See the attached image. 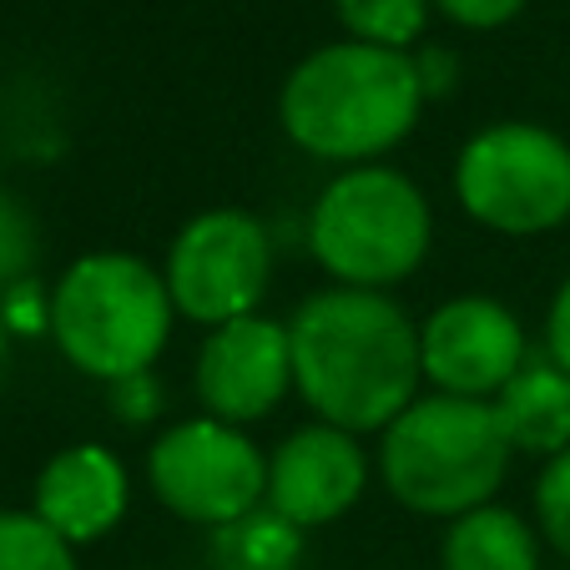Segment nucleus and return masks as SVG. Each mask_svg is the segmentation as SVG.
Masks as SVG:
<instances>
[{
    "instance_id": "obj_1",
    "label": "nucleus",
    "mask_w": 570,
    "mask_h": 570,
    "mask_svg": "<svg viewBox=\"0 0 570 570\" xmlns=\"http://www.w3.org/2000/svg\"><path fill=\"white\" fill-rule=\"evenodd\" d=\"M293 389L318 424L384 434L420 394V328L389 293L318 288L288 318Z\"/></svg>"
},
{
    "instance_id": "obj_2",
    "label": "nucleus",
    "mask_w": 570,
    "mask_h": 570,
    "mask_svg": "<svg viewBox=\"0 0 570 570\" xmlns=\"http://www.w3.org/2000/svg\"><path fill=\"white\" fill-rule=\"evenodd\" d=\"M420 61L368 41H334L303 56L283 81L278 117L298 151L318 161L368 167L420 127Z\"/></svg>"
},
{
    "instance_id": "obj_3",
    "label": "nucleus",
    "mask_w": 570,
    "mask_h": 570,
    "mask_svg": "<svg viewBox=\"0 0 570 570\" xmlns=\"http://www.w3.org/2000/svg\"><path fill=\"white\" fill-rule=\"evenodd\" d=\"M510 460L515 444L495 414V399H414L379 440V474L389 495L434 520H460L490 505Z\"/></svg>"
},
{
    "instance_id": "obj_4",
    "label": "nucleus",
    "mask_w": 570,
    "mask_h": 570,
    "mask_svg": "<svg viewBox=\"0 0 570 570\" xmlns=\"http://www.w3.org/2000/svg\"><path fill=\"white\" fill-rule=\"evenodd\" d=\"M167 278L137 253H87L51 288V338L87 379L121 384L147 374L173 338Z\"/></svg>"
},
{
    "instance_id": "obj_5",
    "label": "nucleus",
    "mask_w": 570,
    "mask_h": 570,
    "mask_svg": "<svg viewBox=\"0 0 570 570\" xmlns=\"http://www.w3.org/2000/svg\"><path fill=\"white\" fill-rule=\"evenodd\" d=\"M434 213L424 193L394 167H348L318 193L308 213V248L338 288H394L424 263Z\"/></svg>"
},
{
    "instance_id": "obj_6",
    "label": "nucleus",
    "mask_w": 570,
    "mask_h": 570,
    "mask_svg": "<svg viewBox=\"0 0 570 570\" xmlns=\"http://www.w3.org/2000/svg\"><path fill=\"white\" fill-rule=\"evenodd\" d=\"M460 207L505 237L550 233L570 217V147L535 121H500L464 141L454 161Z\"/></svg>"
},
{
    "instance_id": "obj_7",
    "label": "nucleus",
    "mask_w": 570,
    "mask_h": 570,
    "mask_svg": "<svg viewBox=\"0 0 570 570\" xmlns=\"http://www.w3.org/2000/svg\"><path fill=\"white\" fill-rule=\"evenodd\" d=\"M147 484L187 525H237L268 500V454L223 420H183L147 454Z\"/></svg>"
},
{
    "instance_id": "obj_8",
    "label": "nucleus",
    "mask_w": 570,
    "mask_h": 570,
    "mask_svg": "<svg viewBox=\"0 0 570 570\" xmlns=\"http://www.w3.org/2000/svg\"><path fill=\"white\" fill-rule=\"evenodd\" d=\"M167 293L173 308L193 323H223L258 313L273 283V237L243 207L197 213L167 253Z\"/></svg>"
},
{
    "instance_id": "obj_9",
    "label": "nucleus",
    "mask_w": 570,
    "mask_h": 570,
    "mask_svg": "<svg viewBox=\"0 0 570 570\" xmlns=\"http://www.w3.org/2000/svg\"><path fill=\"white\" fill-rule=\"evenodd\" d=\"M525 358V328L495 298H450L420 323V364L434 394L495 399Z\"/></svg>"
},
{
    "instance_id": "obj_10",
    "label": "nucleus",
    "mask_w": 570,
    "mask_h": 570,
    "mask_svg": "<svg viewBox=\"0 0 570 570\" xmlns=\"http://www.w3.org/2000/svg\"><path fill=\"white\" fill-rule=\"evenodd\" d=\"M293 389V344L288 323L248 313L203 338L197 354V399L223 424H253L283 404Z\"/></svg>"
},
{
    "instance_id": "obj_11",
    "label": "nucleus",
    "mask_w": 570,
    "mask_h": 570,
    "mask_svg": "<svg viewBox=\"0 0 570 570\" xmlns=\"http://www.w3.org/2000/svg\"><path fill=\"white\" fill-rule=\"evenodd\" d=\"M368 460L358 434L334 424H303L268 460V510L293 530L334 525L358 505Z\"/></svg>"
},
{
    "instance_id": "obj_12",
    "label": "nucleus",
    "mask_w": 570,
    "mask_h": 570,
    "mask_svg": "<svg viewBox=\"0 0 570 570\" xmlns=\"http://www.w3.org/2000/svg\"><path fill=\"white\" fill-rule=\"evenodd\" d=\"M127 464L107 444H71L36 480V515L71 546L101 540L127 515Z\"/></svg>"
},
{
    "instance_id": "obj_13",
    "label": "nucleus",
    "mask_w": 570,
    "mask_h": 570,
    "mask_svg": "<svg viewBox=\"0 0 570 570\" xmlns=\"http://www.w3.org/2000/svg\"><path fill=\"white\" fill-rule=\"evenodd\" d=\"M495 414L515 454L556 460L570 450V374L550 358H525V368L495 394Z\"/></svg>"
},
{
    "instance_id": "obj_14",
    "label": "nucleus",
    "mask_w": 570,
    "mask_h": 570,
    "mask_svg": "<svg viewBox=\"0 0 570 570\" xmlns=\"http://www.w3.org/2000/svg\"><path fill=\"white\" fill-rule=\"evenodd\" d=\"M444 570H540L535 530L505 505H480L450 520L440 546Z\"/></svg>"
},
{
    "instance_id": "obj_15",
    "label": "nucleus",
    "mask_w": 570,
    "mask_h": 570,
    "mask_svg": "<svg viewBox=\"0 0 570 570\" xmlns=\"http://www.w3.org/2000/svg\"><path fill=\"white\" fill-rule=\"evenodd\" d=\"M338 21H344L348 41L389 46V51H410L430 26L434 0H334Z\"/></svg>"
},
{
    "instance_id": "obj_16",
    "label": "nucleus",
    "mask_w": 570,
    "mask_h": 570,
    "mask_svg": "<svg viewBox=\"0 0 570 570\" xmlns=\"http://www.w3.org/2000/svg\"><path fill=\"white\" fill-rule=\"evenodd\" d=\"M71 550L36 510H0V570H76Z\"/></svg>"
},
{
    "instance_id": "obj_17",
    "label": "nucleus",
    "mask_w": 570,
    "mask_h": 570,
    "mask_svg": "<svg viewBox=\"0 0 570 570\" xmlns=\"http://www.w3.org/2000/svg\"><path fill=\"white\" fill-rule=\"evenodd\" d=\"M36 258H41V227H36L31 207L16 193H0V293L31 278Z\"/></svg>"
},
{
    "instance_id": "obj_18",
    "label": "nucleus",
    "mask_w": 570,
    "mask_h": 570,
    "mask_svg": "<svg viewBox=\"0 0 570 570\" xmlns=\"http://www.w3.org/2000/svg\"><path fill=\"white\" fill-rule=\"evenodd\" d=\"M227 535L237 540V566L248 570H288L293 556H298V530L288 520H278L273 510L227 525Z\"/></svg>"
},
{
    "instance_id": "obj_19",
    "label": "nucleus",
    "mask_w": 570,
    "mask_h": 570,
    "mask_svg": "<svg viewBox=\"0 0 570 570\" xmlns=\"http://www.w3.org/2000/svg\"><path fill=\"white\" fill-rule=\"evenodd\" d=\"M535 515L546 540L556 546V556L570 566V450L556 454L546 464V474L535 480Z\"/></svg>"
},
{
    "instance_id": "obj_20",
    "label": "nucleus",
    "mask_w": 570,
    "mask_h": 570,
    "mask_svg": "<svg viewBox=\"0 0 570 570\" xmlns=\"http://www.w3.org/2000/svg\"><path fill=\"white\" fill-rule=\"evenodd\" d=\"M434 11H444L464 31H495L525 11V0H434Z\"/></svg>"
},
{
    "instance_id": "obj_21",
    "label": "nucleus",
    "mask_w": 570,
    "mask_h": 570,
    "mask_svg": "<svg viewBox=\"0 0 570 570\" xmlns=\"http://www.w3.org/2000/svg\"><path fill=\"white\" fill-rule=\"evenodd\" d=\"M111 410H117V420H127V424H147L151 414L161 410V384L151 379V368L111 384Z\"/></svg>"
},
{
    "instance_id": "obj_22",
    "label": "nucleus",
    "mask_w": 570,
    "mask_h": 570,
    "mask_svg": "<svg viewBox=\"0 0 570 570\" xmlns=\"http://www.w3.org/2000/svg\"><path fill=\"white\" fill-rule=\"evenodd\" d=\"M0 318H6V328H21V334H36L41 323L51 328V298H41V288L26 278L0 298Z\"/></svg>"
},
{
    "instance_id": "obj_23",
    "label": "nucleus",
    "mask_w": 570,
    "mask_h": 570,
    "mask_svg": "<svg viewBox=\"0 0 570 570\" xmlns=\"http://www.w3.org/2000/svg\"><path fill=\"white\" fill-rule=\"evenodd\" d=\"M546 358L570 374V278L560 283V293L550 298L546 313Z\"/></svg>"
},
{
    "instance_id": "obj_24",
    "label": "nucleus",
    "mask_w": 570,
    "mask_h": 570,
    "mask_svg": "<svg viewBox=\"0 0 570 570\" xmlns=\"http://www.w3.org/2000/svg\"><path fill=\"white\" fill-rule=\"evenodd\" d=\"M420 61V81H424V97H444L454 87V56L450 51H424L414 56Z\"/></svg>"
},
{
    "instance_id": "obj_25",
    "label": "nucleus",
    "mask_w": 570,
    "mask_h": 570,
    "mask_svg": "<svg viewBox=\"0 0 570 570\" xmlns=\"http://www.w3.org/2000/svg\"><path fill=\"white\" fill-rule=\"evenodd\" d=\"M6 368H11V328L0 318V384H6Z\"/></svg>"
}]
</instances>
